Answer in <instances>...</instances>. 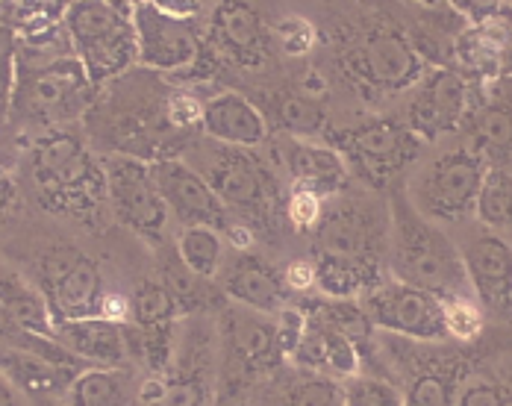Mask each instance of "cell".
Here are the masks:
<instances>
[{
	"mask_svg": "<svg viewBox=\"0 0 512 406\" xmlns=\"http://www.w3.org/2000/svg\"><path fill=\"white\" fill-rule=\"evenodd\" d=\"M0 306L21 330L56 339V324H53L51 306L45 301V295L33 289L27 280H21L18 274L3 271V268H0Z\"/></svg>",
	"mask_w": 512,
	"mask_h": 406,
	"instance_id": "7402d4cb",
	"label": "cell"
},
{
	"mask_svg": "<svg viewBox=\"0 0 512 406\" xmlns=\"http://www.w3.org/2000/svg\"><path fill=\"white\" fill-rule=\"evenodd\" d=\"M206 165H209V171L204 174L206 183L215 189V195L224 206L242 209L245 215L268 212L271 198H274V183L248 153L236 151V148L218 151L215 159L209 156Z\"/></svg>",
	"mask_w": 512,
	"mask_h": 406,
	"instance_id": "9a60e30c",
	"label": "cell"
},
{
	"mask_svg": "<svg viewBox=\"0 0 512 406\" xmlns=\"http://www.w3.org/2000/svg\"><path fill=\"white\" fill-rule=\"evenodd\" d=\"M339 148L345 151V162L357 165L362 177L383 183L395 171H401L418 151V136L407 124L398 121H371L357 130L339 136Z\"/></svg>",
	"mask_w": 512,
	"mask_h": 406,
	"instance_id": "4fadbf2b",
	"label": "cell"
},
{
	"mask_svg": "<svg viewBox=\"0 0 512 406\" xmlns=\"http://www.w3.org/2000/svg\"><path fill=\"white\" fill-rule=\"evenodd\" d=\"M315 327L339 333V336L351 339L354 345L365 342L374 330V324L368 321L365 309L357 301H339V298L315 304Z\"/></svg>",
	"mask_w": 512,
	"mask_h": 406,
	"instance_id": "f1b7e54d",
	"label": "cell"
},
{
	"mask_svg": "<svg viewBox=\"0 0 512 406\" xmlns=\"http://www.w3.org/2000/svg\"><path fill=\"white\" fill-rule=\"evenodd\" d=\"M321 330V327H318ZM324 333V359H327V368L333 374H342V377H354L357 374V345L339 333H330V330H321Z\"/></svg>",
	"mask_w": 512,
	"mask_h": 406,
	"instance_id": "836d02e7",
	"label": "cell"
},
{
	"mask_svg": "<svg viewBox=\"0 0 512 406\" xmlns=\"http://www.w3.org/2000/svg\"><path fill=\"white\" fill-rule=\"evenodd\" d=\"M283 280L292 286V289H309L312 283H318V274H315V262H307V259H298L286 268Z\"/></svg>",
	"mask_w": 512,
	"mask_h": 406,
	"instance_id": "60d3db41",
	"label": "cell"
},
{
	"mask_svg": "<svg viewBox=\"0 0 512 406\" xmlns=\"http://www.w3.org/2000/svg\"><path fill=\"white\" fill-rule=\"evenodd\" d=\"M468 103V89L457 71L439 68L421 80L418 95L412 98L410 112H407V127L418 139H439L451 130H457L465 115Z\"/></svg>",
	"mask_w": 512,
	"mask_h": 406,
	"instance_id": "5bb4252c",
	"label": "cell"
},
{
	"mask_svg": "<svg viewBox=\"0 0 512 406\" xmlns=\"http://www.w3.org/2000/svg\"><path fill=\"white\" fill-rule=\"evenodd\" d=\"M103 174L115 218L145 239H159L168 224V206L156 189L151 165L130 156H109L103 159Z\"/></svg>",
	"mask_w": 512,
	"mask_h": 406,
	"instance_id": "30bf717a",
	"label": "cell"
},
{
	"mask_svg": "<svg viewBox=\"0 0 512 406\" xmlns=\"http://www.w3.org/2000/svg\"><path fill=\"white\" fill-rule=\"evenodd\" d=\"M348 68L362 83L383 92H401L424 80V59L418 48L404 33L389 27L365 33L348 51Z\"/></svg>",
	"mask_w": 512,
	"mask_h": 406,
	"instance_id": "8fae6325",
	"label": "cell"
},
{
	"mask_svg": "<svg viewBox=\"0 0 512 406\" xmlns=\"http://www.w3.org/2000/svg\"><path fill=\"white\" fill-rule=\"evenodd\" d=\"M133 30L139 65L154 71H186L198 62L201 42L195 24L189 21V9L162 6V3H136L133 6Z\"/></svg>",
	"mask_w": 512,
	"mask_h": 406,
	"instance_id": "9c48e42d",
	"label": "cell"
},
{
	"mask_svg": "<svg viewBox=\"0 0 512 406\" xmlns=\"http://www.w3.org/2000/svg\"><path fill=\"white\" fill-rule=\"evenodd\" d=\"M12 201H15V180H12V174H9V168L0 162V221L9 215V209H12Z\"/></svg>",
	"mask_w": 512,
	"mask_h": 406,
	"instance_id": "b9f144b4",
	"label": "cell"
},
{
	"mask_svg": "<svg viewBox=\"0 0 512 406\" xmlns=\"http://www.w3.org/2000/svg\"><path fill=\"white\" fill-rule=\"evenodd\" d=\"M471 289L495 312H512V248L501 236H474L462 245Z\"/></svg>",
	"mask_w": 512,
	"mask_h": 406,
	"instance_id": "2e32d148",
	"label": "cell"
},
{
	"mask_svg": "<svg viewBox=\"0 0 512 406\" xmlns=\"http://www.w3.org/2000/svg\"><path fill=\"white\" fill-rule=\"evenodd\" d=\"M177 254L189 274L201 280H215L224 265V242L212 227H183L177 239Z\"/></svg>",
	"mask_w": 512,
	"mask_h": 406,
	"instance_id": "484cf974",
	"label": "cell"
},
{
	"mask_svg": "<svg viewBox=\"0 0 512 406\" xmlns=\"http://www.w3.org/2000/svg\"><path fill=\"white\" fill-rule=\"evenodd\" d=\"M92 92V80L74 56H56L30 74L18 77L15 103L21 101L24 112L39 124H62L77 118Z\"/></svg>",
	"mask_w": 512,
	"mask_h": 406,
	"instance_id": "ba28073f",
	"label": "cell"
},
{
	"mask_svg": "<svg viewBox=\"0 0 512 406\" xmlns=\"http://www.w3.org/2000/svg\"><path fill=\"white\" fill-rule=\"evenodd\" d=\"M504 395L489 383H474L462 392L460 406H501Z\"/></svg>",
	"mask_w": 512,
	"mask_h": 406,
	"instance_id": "ab89813d",
	"label": "cell"
},
{
	"mask_svg": "<svg viewBox=\"0 0 512 406\" xmlns=\"http://www.w3.org/2000/svg\"><path fill=\"white\" fill-rule=\"evenodd\" d=\"M474 215L492 230H512V171L507 165L486 171Z\"/></svg>",
	"mask_w": 512,
	"mask_h": 406,
	"instance_id": "4316f807",
	"label": "cell"
},
{
	"mask_svg": "<svg viewBox=\"0 0 512 406\" xmlns=\"http://www.w3.org/2000/svg\"><path fill=\"white\" fill-rule=\"evenodd\" d=\"M18 33L0 24V121L9 115L18 92Z\"/></svg>",
	"mask_w": 512,
	"mask_h": 406,
	"instance_id": "d6a6232c",
	"label": "cell"
},
{
	"mask_svg": "<svg viewBox=\"0 0 512 406\" xmlns=\"http://www.w3.org/2000/svg\"><path fill=\"white\" fill-rule=\"evenodd\" d=\"M345 406H407V398L386 380L377 377H351L342 386Z\"/></svg>",
	"mask_w": 512,
	"mask_h": 406,
	"instance_id": "1f68e13d",
	"label": "cell"
},
{
	"mask_svg": "<svg viewBox=\"0 0 512 406\" xmlns=\"http://www.w3.org/2000/svg\"><path fill=\"white\" fill-rule=\"evenodd\" d=\"M62 27L74 59L83 65L92 86H101L106 80L124 74L133 62H139L133 6L103 0L68 3Z\"/></svg>",
	"mask_w": 512,
	"mask_h": 406,
	"instance_id": "277c9868",
	"label": "cell"
},
{
	"mask_svg": "<svg viewBox=\"0 0 512 406\" xmlns=\"http://www.w3.org/2000/svg\"><path fill=\"white\" fill-rule=\"evenodd\" d=\"M39 292L51 306L53 324L98 318L106 309L98 262L71 245H56L39 259Z\"/></svg>",
	"mask_w": 512,
	"mask_h": 406,
	"instance_id": "8992f818",
	"label": "cell"
},
{
	"mask_svg": "<svg viewBox=\"0 0 512 406\" xmlns=\"http://www.w3.org/2000/svg\"><path fill=\"white\" fill-rule=\"evenodd\" d=\"M0 374L30 392H53L56 386L71 380L45 356L18 351V348H0Z\"/></svg>",
	"mask_w": 512,
	"mask_h": 406,
	"instance_id": "cb8c5ba5",
	"label": "cell"
},
{
	"mask_svg": "<svg viewBox=\"0 0 512 406\" xmlns=\"http://www.w3.org/2000/svg\"><path fill=\"white\" fill-rule=\"evenodd\" d=\"M224 233L230 236V245H233V248H251V245H254V233H251L245 224H227Z\"/></svg>",
	"mask_w": 512,
	"mask_h": 406,
	"instance_id": "7bdbcfd3",
	"label": "cell"
},
{
	"mask_svg": "<svg viewBox=\"0 0 512 406\" xmlns=\"http://www.w3.org/2000/svg\"><path fill=\"white\" fill-rule=\"evenodd\" d=\"M277 115H280V127H286L295 136H315L327 121L321 103L315 98H307V95L283 98L280 106H277Z\"/></svg>",
	"mask_w": 512,
	"mask_h": 406,
	"instance_id": "4dcf8cb0",
	"label": "cell"
},
{
	"mask_svg": "<svg viewBox=\"0 0 512 406\" xmlns=\"http://www.w3.org/2000/svg\"><path fill=\"white\" fill-rule=\"evenodd\" d=\"M392 271L401 283L430 292L445 304H457L471 292L457 245L407 198H395L392 212Z\"/></svg>",
	"mask_w": 512,
	"mask_h": 406,
	"instance_id": "6da1fadb",
	"label": "cell"
},
{
	"mask_svg": "<svg viewBox=\"0 0 512 406\" xmlns=\"http://www.w3.org/2000/svg\"><path fill=\"white\" fill-rule=\"evenodd\" d=\"M201 124H204V133L209 139H215L224 148H236V151L259 148L268 136L262 112L248 98L233 95V92L206 101Z\"/></svg>",
	"mask_w": 512,
	"mask_h": 406,
	"instance_id": "e0dca14e",
	"label": "cell"
},
{
	"mask_svg": "<svg viewBox=\"0 0 512 406\" xmlns=\"http://www.w3.org/2000/svg\"><path fill=\"white\" fill-rule=\"evenodd\" d=\"M71 406H130V380L121 368H86L71 380Z\"/></svg>",
	"mask_w": 512,
	"mask_h": 406,
	"instance_id": "603a6c76",
	"label": "cell"
},
{
	"mask_svg": "<svg viewBox=\"0 0 512 406\" xmlns=\"http://www.w3.org/2000/svg\"><path fill=\"white\" fill-rule=\"evenodd\" d=\"M215 48L230 56L239 65H262L268 42L262 21L254 6L248 3H221L212 9V30H209Z\"/></svg>",
	"mask_w": 512,
	"mask_h": 406,
	"instance_id": "d6986e66",
	"label": "cell"
},
{
	"mask_svg": "<svg viewBox=\"0 0 512 406\" xmlns=\"http://www.w3.org/2000/svg\"><path fill=\"white\" fill-rule=\"evenodd\" d=\"M359 306L365 309L368 321L380 330L401 333L412 339H445L451 336L448 309L430 292H421L401 280L392 283H374Z\"/></svg>",
	"mask_w": 512,
	"mask_h": 406,
	"instance_id": "52a82bcc",
	"label": "cell"
},
{
	"mask_svg": "<svg viewBox=\"0 0 512 406\" xmlns=\"http://www.w3.org/2000/svg\"><path fill=\"white\" fill-rule=\"evenodd\" d=\"M151 174L168 212L183 227H212L218 233L227 230V206L201 171L180 159H159L151 165Z\"/></svg>",
	"mask_w": 512,
	"mask_h": 406,
	"instance_id": "7c38bea8",
	"label": "cell"
},
{
	"mask_svg": "<svg viewBox=\"0 0 512 406\" xmlns=\"http://www.w3.org/2000/svg\"><path fill=\"white\" fill-rule=\"evenodd\" d=\"M289 406H345L342 386L333 380H304L289 395Z\"/></svg>",
	"mask_w": 512,
	"mask_h": 406,
	"instance_id": "e575fe53",
	"label": "cell"
},
{
	"mask_svg": "<svg viewBox=\"0 0 512 406\" xmlns=\"http://www.w3.org/2000/svg\"><path fill=\"white\" fill-rule=\"evenodd\" d=\"M0 406H21L18 404V395L12 389V383L0 374Z\"/></svg>",
	"mask_w": 512,
	"mask_h": 406,
	"instance_id": "ee69618b",
	"label": "cell"
},
{
	"mask_svg": "<svg viewBox=\"0 0 512 406\" xmlns=\"http://www.w3.org/2000/svg\"><path fill=\"white\" fill-rule=\"evenodd\" d=\"M33 183L42 203L56 215L89 218L106 201L103 162L68 130H53L33 151Z\"/></svg>",
	"mask_w": 512,
	"mask_h": 406,
	"instance_id": "3957f363",
	"label": "cell"
},
{
	"mask_svg": "<svg viewBox=\"0 0 512 406\" xmlns=\"http://www.w3.org/2000/svg\"><path fill=\"white\" fill-rule=\"evenodd\" d=\"M130 312H133V318H136L139 327H145V330H159V327H165V324L174 318V312H177V298H174V292H171L168 286L148 280V283H142V286L136 289V295H133V301H130Z\"/></svg>",
	"mask_w": 512,
	"mask_h": 406,
	"instance_id": "f546056e",
	"label": "cell"
},
{
	"mask_svg": "<svg viewBox=\"0 0 512 406\" xmlns=\"http://www.w3.org/2000/svg\"><path fill=\"white\" fill-rule=\"evenodd\" d=\"M474 153L486 162V156L510 159L512 156V101L486 103L474 115Z\"/></svg>",
	"mask_w": 512,
	"mask_h": 406,
	"instance_id": "d4e9b609",
	"label": "cell"
},
{
	"mask_svg": "<svg viewBox=\"0 0 512 406\" xmlns=\"http://www.w3.org/2000/svg\"><path fill=\"white\" fill-rule=\"evenodd\" d=\"M224 292L236 301V304L248 306L251 312H277L283 304V280L274 268H268L259 259H239L233 268L224 271L221 277Z\"/></svg>",
	"mask_w": 512,
	"mask_h": 406,
	"instance_id": "44dd1931",
	"label": "cell"
},
{
	"mask_svg": "<svg viewBox=\"0 0 512 406\" xmlns=\"http://www.w3.org/2000/svg\"><path fill=\"white\" fill-rule=\"evenodd\" d=\"M233 348L251 365H262L277 348V327L259 312H233Z\"/></svg>",
	"mask_w": 512,
	"mask_h": 406,
	"instance_id": "83f0119b",
	"label": "cell"
},
{
	"mask_svg": "<svg viewBox=\"0 0 512 406\" xmlns=\"http://www.w3.org/2000/svg\"><path fill=\"white\" fill-rule=\"evenodd\" d=\"M201 401H204V392L198 380H174V383H165L162 398L154 406H201Z\"/></svg>",
	"mask_w": 512,
	"mask_h": 406,
	"instance_id": "74e56055",
	"label": "cell"
},
{
	"mask_svg": "<svg viewBox=\"0 0 512 406\" xmlns=\"http://www.w3.org/2000/svg\"><path fill=\"white\" fill-rule=\"evenodd\" d=\"M377 248L380 233L362 206L342 203L324 212L312 230L315 274L324 295L354 301V295H365L374 283H380L374 268Z\"/></svg>",
	"mask_w": 512,
	"mask_h": 406,
	"instance_id": "7a4b0ae2",
	"label": "cell"
},
{
	"mask_svg": "<svg viewBox=\"0 0 512 406\" xmlns=\"http://www.w3.org/2000/svg\"><path fill=\"white\" fill-rule=\"evenodd\" d=\"M286 215L298 230H315L318 221L324 218V198H318L315 192L295 189L286 203Z\"/></svg>",
	"mask_w": 512,
	"mask_h": 406,
	"instance_id": "d590c367",
	"label": "cell"
},
{
	"mask_svg": "<svg viewBox=\"0 0 512 406\" xmlns=\"http://www.w3.org/2000/svg\"><path fill=\"white\" fill-rule=\"evenodd\" d=\"M407 406H448V386H445V380L433 377V374L415 380L410 398H407Z\"/></svg>",
	"mask_w": 512,
	"mask_h": 406,
	"instance_id": "8d00e7d4",
	"label": "cell"
},
{
	"mask_svg": "<svg viewBox=\"0 0 512 406\" xmlns=\"http://www.w3.org/2000/svg\"><path fill=\"white\" fill-rule=\"evenodd\" d=\"M286 165L295 189L315 192L318 198H330L348 183V162L339 151L315 148V145H292L286 151Z\"/></svg>",
	"mask_w": 512,
	"mask_h": 406,
	"instance_id": "ffe728a7",
	"label": "cell"
},
{
	"mask_svg": "<svg viewBox=\"0 0 512 406\" xmlns=\"http://www.w3.org/2000/svg\"><path fill=\"white\" fill-rule=\"evenodd\" d=\"M280 33H283V48L289 53H307L312 48V27L307 21H286Z\"/></svg>",
	"mask_w": 512,
	"mask_h": 406,
	"instance_id": "f35d334b",
	"label": "cell"
},
{
	"mask_svg": "<svg viewBox=\"0 0 512 406\" xmlns=\"http://www.w3.org/2000/svg\"><path fill=\"white\" fill-rule=\"evenodd\" d=\"M501 406H512V398H510V395H504V401H501Z\"/></svg>",
	"mask_w": 512,
	"mask_h": 406,
	"instance_id": "f6af8a7d",
	"label": "cell"
},
{
	"mask_svg": "<svg viewBox=\"0 0 512 406\" xmlns=\"http://www.w3.org/2000/svg\"><path fill=\"white\" fill-rule=\"evenodd\" d=\"M489 165L468 148L433 159L412 186V206L430 221H462L477 209Z\"/></svg>",
	"mask_w": 512,
	"mask_h": 406,
	"instance_id": "5b68a950",
	"label": "cell"
},
{
	"mask_svg": "<svg viewBox=\"0 0 512 406\" xmlns=\"http://www.w3.org/2000/svg\"><path fill=\"white\" fill-rule=\"evenodd\" d=\"M56 342L77 359L89 362V368H121L127 359L124 327L103 315L56 324Z\"/></svg>",
	"mask_w": 512,
	"mask_h": 406,
	"instance_id": "ac0fdd59",
	"label": "cell"
}]
</instances>
